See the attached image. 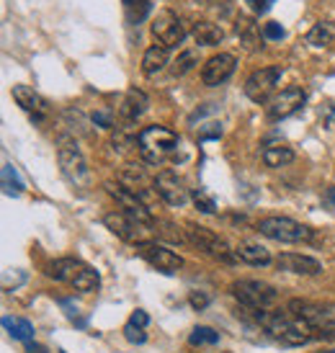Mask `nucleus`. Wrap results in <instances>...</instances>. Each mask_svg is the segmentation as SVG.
<instances>
[{"mask_svg": "<svg viewBox=\"0 0 335 353\" xmlns=\"http://www.w3.org/2000/svg\"><path fill=\"white\" fill-rule=\"evenodd\" d=\"M152 191L170 206H183L188 201V188L183 186V181L173 170L158 173V178L152 181Z\"/></svg>", "mask_w": 335, "mask_h": 353, "instance_id": "nucleus-12", "label": "nucleus"}, {"mask_svg": "<svg viewBox=\"0 0 335 353\" xmlns=\"http://www.w3.org/2000/svg\"><path fill=\"white\" fill-rule=\"evenodd\" d=\"M106 191H109L111 196L116 199V204H119V212L121 214H127L132 216L134 222H139V225H145V227H152V212H150V206L142 201V199L132 191L129 186H121V183H106Z\"/></svg>", "mask_w": 335, "mask_h": 353, "instance_id": "nucleus-7", "label": "nucleus"}, {"mask_svg": "<svg viewBox=\"0 0 335 353\" xmlns=\"http://www.w3.org/2000/svg\"><path fill=\"white\" fill-rule=\"evenodd\" d=\"M194 39L201 44V47H214L225 39V31L219 23H212V21H199L194 26Z\"/></svg>", "mask_w": 335, "mask_h": 353, "instance_id": "nucleus-22", "label": "nucleus"}, {"mask_svg": "<svg viewBox=\"0 0 335 353\" xmlns=\"http://www.w3.org/2000/svg\"><path fill=\"white\" fill-rule=\"evenodd\" d=\"M139 258H145L152 268H158L163 274H173L178 268H183V258L178 253H173L170 248L160 245V243H152V240H145V243H139L134 245Z\"/></svg>", "mask_w": 335, "mask_h": 353, "instance_id": "nucleus-10", "label": "nucleus"}, {"mask_svg": "<svg viewBox=\"0 0 335 353\" xmlns=\"http://www.w3.org/2000/svg\"><path fill=\"white\" fill-rule=\"evenodd\" d=\"M222 137V127L219 124H204L199 129V139H219Z\"/></svg>", "mask_w": 335, "mask_h": 353, "instance_id": "nucleus-35", "label": "nucleus"}, {"mask_svg": "<svg viewBox=\"0 0 335 353\" xmlns=\"http://www.w3.org/2000/svg\"><path fill=\"white\" fill-rule=\"evenodd\" d=\"M278 80H281V68H278V65L256 70V72L245 80V96L253 101V103H266V101H271V96H274Z\"/></svg>", "mask_w": 335, "mask_h": 353, "instance_id": "nucleus-8", "label": "nucleus"}, {"mask_svg": "<svg viewBox=\"0 0 335 353\" xmlns=\"http://www.w3.org/2000/svg\"><path fill=\"white\" fill-rule=\"evenodd\" d=\"M13 101H16L26 114H31L34 121H41V119L50 114L47 99L39 96V93L34 88H29V85H13Z\"/></svg>", "mask_w": 335, "mask_h": 353, "instance_id": "nucleus-16", "label": "nucleus"}, {"mask_svg": "<svg viewBox=\"0 0 335 353\" xmlns=\"http://www.w3.org/2000/svg\"><path fill=\"white\" fill-rule=\"evenodd\" d=\"M103 225L109 227L116 237L127 240V243H134V245L145 243V232H148V227L134 222L132 216L121 214V212H111V214H106L103 216Z\"/></svg>", "mask_w": 335, "mask_h": 353, "instance_id": "nucleus-13", "label": "nucleus"}, {"mask_svg": "<svg viewBox=\"0 0 335 353\" xmlns=\"http://www.w3.org/2000/svg\"><path fill=\"white\" fill-rule=\"evenodd\" d=\"M237 261H243L247 265H268L271 263V250L258 243H240L235 248Z\"/></svg>", "mask_w": 335, "mask_h": 353, "instance_id": "nucleus-20", "label": "nucleus"}, {"mask_svg": "<svg viewBox=\"0 0 335 353\" xmlns=\"http://www.w3.org/2000/svg\"><path fill=\"white\" fill-rule=\"evenodd\" d=\"M59 353H65V351H59Z\"/></svg>", "mask_w": 335, "mask_h": 353, "instance_id": "nucleus-41", "label": "nucleus"}, {"mask_svg": "<svg viewBox=\"0 0 335 353\" xmlns=\"http://www.w3.org/2000/svg\"><path fill=\"white\" fill-rule=\"evenodd\" d=\"M178 145H181V139H178L176 132H170L168 127H158V124L155 127H145L137 134L139 155L150 165H160V163H165L168 157H173Z\"/></svg>", "mask_w": 335, "mask_h": 353, "instance_id": "nucleus-2", "label": "nucleus"}, {"mask_svg": "<svg viewBox=\"0 0 335 353\" xmlns=\"http://www.w3.org/2000/svg\"><path fill=\"white\" fill-rule=\"evenodd\" d=\"M292 160H294V150L289 148V145L276 142V145H268V148L263 150V163H266L268 168H284V165H289Z\"/></svg>", "mask_w": 335, "mask_h": 353, "instance_id": "nucleus-23", "label": "nucleus"}, {"mask_svg": "<svg viewBox=\"0 0 335 353\" xmlns=\"http://www.w3.org/2000/svg\"><path fill=\"white\" fill-rule=\"evenodd\" d=\"M124 338H127L129 343H145V341H148L145 327H137V325H132V323L124 325Z\"/></svg>", "mask_w": 335, "mask_h": 353, "instance_id": "nucleus-32", "label": "nucleus"}, {"mask_svg": "<svg viewBox=\"0 0 335 353\" xmlns=\"http://www.w3.org/2000/svg\"><path fill=\"white\" fill-rule=\"evenodd\" d=\"M232 294L240 304H245L256 312H263L268 307H274L278 302V292L271 284L263 281H253V279H243L232 284Z\"/></svg>", "mask_w": 335, "mask_h": 353, "instance_id": "nucleus-3", "label": "nucleus"}, {"mask_svg": "<svg viewBox=\"0 0 335 353\" xmlns=\"http://www.w3.org/2000/svg\"><path fill=\"white\" fill-rule=\"evenodd\" d=\"M165 65H168V50L160 47V44L150 47V50L145 52V57H142V72H145L148 78L160 75V72L165 70Z\"/></svg>", "mask_w": 335, "mask_h": 353, "instance_id": "nucleus-21", "label": "nucleus"}, {"mask_svg": "<svg viewBox=\"0 0 335 353\" xmlns=\"http://www.w3.org/2000/svg\"><path fill=\"white\" fill-rule=\"evenodd\" d=\"M3 188H6V194H21L23 191V183L16 178L13 165H3Z\"/></svg>", "mask_w": 335, "mask_h": 353, "instance_id": "nucleus-30", "label": "nucleus"}, {"mask_svg": "<svg viewBox=\"0 0 335 353\" xmlns=\"http://www.w3.org/2000/svg\"><path fill=\"white\" fill-rule=\"evenodd\" d=\"M3 327L10 333V338H16V341H26L31 343V338H34V325L29 320H16V317H3Z\"/></svg>", "mask_w": 335, "mask_h": 353, "instance_id": "nucleus-25", "label": "nucleus"}, {"mask_svg": "<svg viewBox=\"0 0 335 353\" xmlns=\"http://www.w3.org/2000/svg\"><path fill=\"white\" fill-rule=\"evenodd\" d=\"M289 312H294L296 317L307 320L315 330H325V327L333 325V307H320V304H312V302L292 299L289 302Z\"/></svg>", "mask_w": 335, "mask_h": 353, "instance_id": "nucleus-15", "label": "nucleus"}, {"mask_svg": "<svg viewBox=\"0 0 335 353\" xmlns=\"http://www.w3.org/2000/svg\"><path fill=\"white\" fill-rule=\"evenodd\" d=\"M148 106H150L148 96L139 88H132V90H127V96H124L121 106H119V117H121V121H127V124H134V121L148 111Z\"/></svg>", "mask_w": 335, "mask_h": 353, "instance_id": "nucleus-18", "label": "nucleus"}, {"mask_svg": "<svg viewBox=\"0 0 335 353\" xmlns=\"http://www.w3.org/2000/svg\"><path fill=\"white\" fill-rule=\"evenodd\" d=\"M258 230H261V235L276 240V243H307L312 237L309 227L299 225L289 216H266L258 222Z\"/></svg>", "mask_w": 335, "mask_h": 353, "instance_id": "nucleus-4", "label": "nucleus"}, {"mask_svg": "<svg viewBox=\"0 0 335 353\" xmlns=\"http://www.w3.org/2000/svg\"><path fill=\"white\" fill-rule=\"evenodd\" d=\"M129 323L137 325V327H148V325H150V314L145 312V310H134V312H132V317H129Z\"/></svg>", "mask_w": 335, "mask_h": 353, "instance_id": "nucleus-36", "label": "nucleus"}, {"mask_svg": "<svg viewBox=\"0 0 335 353\" xmlns=\"http://www.w3.org/2000/svg\"><path fill=\"white\" fill-rule=\"evenodd\" d=\"M327 199H330V206H335V186L327 191Z\"/></svg>", "mask_w": 335, "mask_h": 353, "instance_id": "nucleus-39", "label": "nucleus"}, {"mask_svg": "<svg viewBox=\"0 0 335 353\" xmlns=\"http://www.w3.org/2000/svg\"><path fill=\"white\" fill-rule=\"evenodd\" d=\"M188 343L191 345H214V343H219V333L214 330V327L199 325V327H194L191 335H188Z\"/></svg>", "mask_w": 335, "mask_h": 353, "instance_id": "nucleus-27", "label": "nucleus"}, {"mask_svg": "<svg viewBox=\"0 0 335 353\" xmlns=\"http://www.w3.org/2000/svg\"><path fill=\"white\" fill-rule=\"evenodd\" d=\"M85 265L88 263H83L78 258H59V261H54V263L50 265V276L57 279V281H62V284L75 286V281H78V276L83 274Z\"/></svg>", "mask_w": 335, "mask_h": 353, "instance_id": "nucleus-19", "label": "nucleus"}, {"mask_svg": "<svg viewBox=\"0 0 335 353\" xmlns=\"http://www.w3.org/2000/svg\"><path fill=\"white\" fill-rule=\"evenodd\" d=\"M278 268L286 271V274H296V276H317L323 274V263L317 258H309V255H299V253H284L278 255Z\"/></svg>", "mask_w": 335, "mask_h": 353, "instance_id": "nucleus-17", "label": "nucleus"}, {"mask_svg": "<svg viewBox=\"0 0 335 353\" xmlns=\"http://www.w3.org/2000/svg\"><path fill=\"white\" fill-rule=\"evenodd\" d=\"M59 168H62L65 178H68L75 188L90 186L88 163H85L83 152L78 150V145H72V142H62V145H59Z\"/></svg>", "mask_w": 335, "mask_h": 353, "instance_id": "nucleus-6", "label": "nucleus"}, {"mask_svg": "<svg viewBox=\"0 0 335 353\" xmlns=\"http://www.w3.org/2000/svg\"><path fill=\"white\" fill-rule=\"evenodd\" d=\"M307 103V93L299 85H292V88H284L281 93H276L274 99L268 101V117L278 121V119H289L294 117L296 111H302Z\"/></svg>", "mask_w": 335, "mask_h": 353, "instance_id": "nucleus-11", "label": "nucleus"}, {"mask_svg": "<svg viewBox=\"0 0 335 353\" xmlns=\"http://www.w3.org/2000/svg\"><path fill=\"white\" fill-rule=\"evenodd\" d=\"M191 199H194V204H196L199 212H204V214H214V212H217V204H214V199L209 196L204 188H196V191L191 194Z\"/></svg>", "mask_w": 335, "mask_h": 353, "instance_id": "nucleus-29", "label": "nucleus"}, {"mask_svg": "<svg viewBox=\"0 0 335 353\" xmlns=\"http://www.w3.org/2000/svg\"><path fill=\"white\" fill-rule=\"evenodd\" d=\"M258 323L263 325V330L271 338L281 341L284 345H305L312 338H317L315 327L289 310L286 312H266L263 310V312H258Z\"/></svg>", "mask_w": 335, "mask_h": 353, "instance_id": "nucleus-1", "label": "nucleus"}, {"mask_svg": "<svg viewBox=\"0 0 335 353\" xmlns=\"http://www.w3.org/2000/svg\"><path fill=\"white\" fill-rule=\"evenodd\" d=\"M188 304L194 307V310H207L209 307V294H204V292H191V296H188Z\"/></svg>", "mask_w": 335, "mask_h": 353, "instance_id": "nucleus-34", "label": "nucleus"}, {"mask_svg": "<svg viewBox=\"0 0 335 353\" xmlns=\"http://www.w3.org/2000/svg\"><path fill=\"white\" fill-rule=\"evenodd\" d=\"M152 37L160 41V47L176 50L178 44L186 39V26L173 10H160L152 21Z\"/></svg>", "mask_w": 335, "mask_h": 353, "instance_id": "nucleus-9", "label": "nucleus"}, {"mask_svg": "<svg viewBox=\"0 0 335 353\" xmlns=\"http://www.w3.org/2000/svg\"><path fill=\"white\" fill-rule=\"evenodd\" d=\"M307 41L312 44V47H327V44H333L335 41V29L333 23H327V21H320L315 23L309 34H307Z\"/></svg>", "mask_w": 335, "mask_h": 353, "instance_id": "nucleus-24", "label": "nucleus"}, {"mask_svg": "<svg viewBox=\"0 0 335 353\" xmlns=\"http://www.w3.org/2000/svg\"><path fill=\"white\" fill-rule=\"evenodd\" d=\"M284 37H286V31L281 29V23H276V21H271V23H266V26H263V39L281 41Z\"/></svg>", "mask_w": 335, "mask_h": 353, "instance_id": "nucleus-33", "label": "nucleus"}, {"mask_svg": "<svg viewBox=\"0 0 335 353\" xmlns=\"http://www.w3.org/2000/svg\"><path fill=\"white\" fill-rule=\"evenodd\" d=\"M26 353H47V348L39 343H26Z\"/></svg>", "mask_w": 335, "mask_h": 353, "instance_id": "nucleus-38", "label": "nucleus"}, {"mask_svg": "<svg viewBox=\"0 0 335 353\" xmlns=\"http://www.w3.org/2000/svg\"><path fill=\"white\" fill-rule=\"evenodd\" d=\"M245 3L256 10V13H266V10L271 8V3H274V0H245Z\"/></svg>", "mask_w": 335, "mask_h": 353, "instance_id": "nucleus-37", "label": "nucleus"}, {"mask_svg": "<svg viewBox=\"0 0 335 353\" xmlns=\"http://www.w3.org/2000/svg\"><path fill=\"white\" fill-rule=\"evenodd\" d=\"M235 65L237 59L232 57V54H214V57L207 59V65L201 68V80H204V85H209V88H217V85H222L225 80L232 78V72H235Z\"/></svg>", "mask_w": 335, "mask_h": 353, "instance_id": "nucleus-14", "label": "nucleus"}, {"mask_svg": "<svg viewBox=\"0 0 335 353\" xmlns=\"http://www.w3.org/2000/svg\"><path fill=\"white\" fill-rule=\"evenodd\" d=\"M317 353H335V348H323V351H317Z\"/></svg>", "mask_w": 335, "mask_h": 353, "instance_id": "nucleus-40", "label": "nucleus"}, {"mask_svg": "<svg viewBox=\"0 0 335 353\" xmlns=\"http://www.w3.org/2000/svg\"><path fill=\"white\" fill-rule=\"evenodd\" d=\"M124 16L129 23H142L150 16V0H124Z\"/></svg>", "mask_w": 335, "mask_h": 353, "instance_id": "nucleus-26", "label": "nucleus"}, {"mask_svg": "<svg viewBox=\"0 0 335 353\" xmlns=\"http://www.w3.org/2000/svg\"><path fill=\"white\" fill-rule=\"evenodd\" d=\"M194 65H196V52L194 50H188V52H183V54H181V57L176 59V68H173V75H186L188 70L194 68Z\"/></svg>", "mask_w": 335, "mask_h": 353, "instance_id": "nucleus-31", "label": "nucleus"}, {"mask_svg": "<svg viewBox=\"0 0 335 353\" xmlns=\"http://www.w3.org/2000/svg\"><path fill=\"white\" fill-rule=\"evenodd\" d=\"M186 237L199 248V250L209 253L212 258H219L222 263H232V261L237 258L235 250L227 245L225 237H219L217 232H212V230H207V227L186 225Z\"/></svg>", "mask_w": 335, "mask_h": 353, "instance_id": "nucleus-5", "label": "nucleus"}, {"mask_svg": "<svg viewBox=\"0 0 335 353\" xmlns=\"http://www.w3.org/2000/svg\"><path fill=\"white\" fill-rule=\"evenodd\" d=\"M237 34L243 37V44H245L247 50H258L261 37H263V31H258L256 23H250V21H240L237 23Z\"/></svg>", "mask_w": 335, "mask_h": 353, "instance_id": "nucleus-28", "label": "nucleus"}]
</instances>
